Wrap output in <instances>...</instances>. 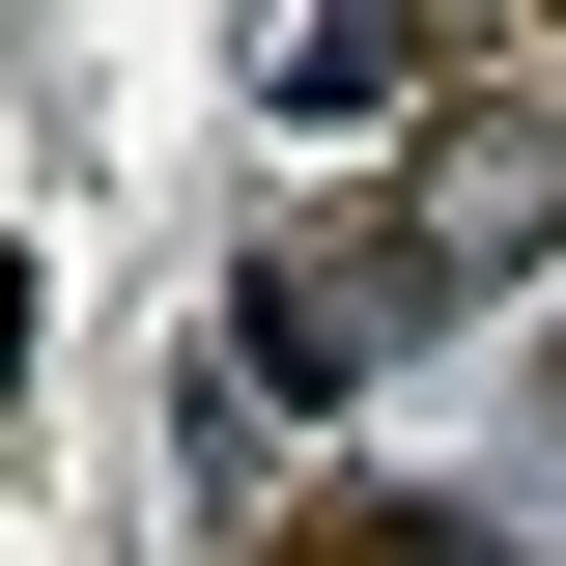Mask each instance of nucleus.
<instances>
[{"label": "nucleus", "instance_id": "20e7f679", "mask_svg": "<svg viewBox=\"0 0 566 566\" xmlns=\"http://www.w3.org/2000/svg\"><path fill=\"white\" fill-rule=\"evenodd\" d=\"M312 566H482V538H453V510H340Z\"/></svg>", "mask_w": 566, "mask_h": 566}, {"label": "nucleus", "instance_id": "f257e3e1", "mask_svg": "<svg viewBox=\"0 0 566 566\" xmlns=\"http://www.w3.org/2000/svg\"><path fill=\"white\" fill-rule=\"evenodd\" d=\"M566 255V114H453L397 170V283H538Z\"/></svg>", "mask_w": 566, "mask_h": 566}, {"label": "nucleus", "instance_id": "f03ea898", "mask_svg": "<svg viewBox=\"0 0 566 566\" xmlns=\"http://www.w3.org/2000/svg\"><path fill=\"white\" fill-rule=\"evenodd\" d=\"M397 312H424L397 255H255V283H227V368H255V397H368Z\"/></svg>", "mask_w": 566, "mask_h": 566}, {"label": "nucleus", "instance_id": "7ed1b4c3", "mask_svg": "<svg viewBox=\"0 0 566 566\" xmlns=\"http://www.w3.org/2000/svg\"><path fill=\"white\" fill-rule=\"evenodd\" d=\"M424 85H453V29H255V114H312V142L424 114Z\"/></svg>", "mask_w": 566, "mask_h": 566}]
</instances>
